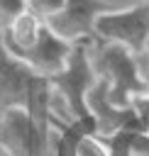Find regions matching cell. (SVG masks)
<instances>
[{
    "mask_svg": "<svg viewBox=\"0 0 149 156\" xmlns=\"http://www.w3.org/2000/svg\"><path fill=\"white\" fill-rule=\"evenodd\" d=\"M44 24H46V22H42L37 15L24 12V15H22L20 20H15L7 29H0V32H2V41H5L7 51H10L12 56H20V54L29 51V49L37 44V39L42 37Z\"/></svg>",
    "mask_w": 149,
    "mask_h": 156,
    "instance_id": "8",
    "label": "cell"
},
{
    "mask_svg": "<svg viewBox=\"0 0 149 156\" xmlns=\"http://www.w3.org/2000/svg\"><path fill=\"white\" fill-rule=\"evenodd\" d=\"M107 10H112L110 0H68L64 15H59L56 20H51L46 24L64 39L78 41L85 37H93L95 20Z\"/></svg>",
    "mask_w": 149,
    "mask_h": 156,
    "instance_id": "6",
    "label": "cell"
},
{
    "mask_svg": "<svg viewBox=\"0 0 149 156\" xmlns=\"http://www.w3.org/2000/svg\"><path fill=\"white\" fill-rule=\"evenodd\" d=\"M24 12H29L27 0H0V29H7Z\"/></svg>",
    "mask_w": 149,
    "mask_h": 156,
    "instance_id": "11",
    "label": "cell"
},
{
    "mask_svg": "<svg viewBox=\"0 0 149 156\" xmlns=\"http://www.w3.org/2000/svg\"><path fill=\"white\" fill-rule=\"evenodd\" d=\"M144 58H147V63H144V68H142V73H144V78H147V83H149V44H147V49H144V54H142Z\"/></svg>",
    "mask_w": 149,
    "mask_h": 156,
    "instance_id": "13",
    "label": "cell"
},
{
    "mask_svg": "<svg viewBox=\"0 0 149 156\" xmlns=\"http://www.w3.org/2000/svg\"><path fill=\"white\" fill-rule=\"evenodd\" d=\"M73 44H76V41L64 39V37L56 34L49 24H44L42 37L37 39V44H34L29 51H24V54H20V56H15V58L24 61L32 71H37V73H42V76L49 78V76H54V73H59V71L66 68L68 56H71V51H73Z\"/></svg>",
    "mask_w": 149,
    "mask_h": 156,
    "instance_id": "5",
    "label": "cell"
},
{
    "mask_svg": "<svg viewBox=\"0 0 149 156\" xmlns=\"http://www.w3.org/2000/svg\"><path fill=\"white\" fill-rule=\"evenodd\" d=\"M90 39L93 37H85L73 44V51L68 56L66 68L49 76V83H51L54 95L61 98V102L66 105V110L71 115L68 122H78L98 134L95 117L88 110V93L98 80L95 68H93V58H90Z\"/></svg>",
    "mask_w": 149,
    "mask_h": 156,
    "instance_id": "2",
    "label": "cell"
},
{
    "mask_svg": "<svg viewBox=\"0 0 149 156\" xmlns=\"http://www.w3.org/2000/svg\"><path fill=\"white\" fill-rule=\"evenodd\" d=\"M73 156H110V151H107V144L98 134H85L76 141Z\"/></svg>",
    "mask_w": 149,
    "mask_h": 156,
    "instance_id": "10",
    "label": "cell"
},
{
    "mask_svg": "<svg viewBox=\"0 0 149 156\" xmlns=\"http://www.w3.org/2000/svg\"><path fill=\"white\" fill-rule=\"evenodd\" d=\"M68 0H27V7L32 15H37L42 22H51L59 15H64Z\"/></svg>",
    "mask_w": 149,
    "mask_h": 156,
    "instance_id": "9",
    "label": "cell"
},
{
    "mask_svg": "<svg viewBox=\"0 0 149 156\" xmlns=\"http://www.w3.org/2000/svg\"><path fill=\"white\" fill-rule=\"evenodd\" d=\"M93 37L103 41L120 44L129 49L137 58H142L149 44V5L139 2L125 10H107L93 24Z\"/></svg>",
    "mask_w": 149,
    "mask_h": 156,
    "instance_id": "3",
    "label": "cell"
},
{
    "mask_svg": "<svg viewBox=\"0 0 149 156\" xmlns=\"http://www.w3.org/2000/svg\"><path fill=\"white\" fill-rule=\"evenodd\" d=\"M0 156H7V154H5V151H2V149H0Z\"/></svg>",
    "mask_w": 149,
    "mask_h": 156,
    "instance_id": "14",
    "label": "cell"
},
{
    "mask_svg": "<svg viewBox=\"0 0 149 156\" xmlns=\"http://www.w3.org/2000/svg\"><path fill=\"white\" fill-rule=\"evenodd\" d=\"M42 80V73L32 71L24 61L15 58L0 32V110L5 107H27L37 83Z\"/></svg>",
    "mask_w": 149,
    "mask_h": 156,
    "instance_id": "4",
    "label": "cell"
},
{
    "mask_svg": "<svg viewBox=\"0 0 149 156\" xmlns=\"http://www.w3.org/2000/svg\"><path fill=\"white\" fill-rule=\"evenodd\" d=\"M129 107L134 110V117H137V124H139V129L149 134V93H144V95H137V98L132 100V105H129Z\"/></svg>",
    "mask_w": 149,
    "mask_h": 156,
    "instance_id": "12",
    "label": "cell"
},
{
    "mask_svg": "<svg viewBox=\"0 0 149 156\" xmlns=\"http://www.w3.org/2000/svg\"><path fill=\"white\" fill-rule=\"evenodd\" d=\"M88 110H90V115L95 117L98 136H110V134H115V132H120V129L139 127L132 107H115V105L110 102L107 83H105L103 78H98L95 85H93L90 93H88Z\"/></svg>",
    "mask_w": 149,
    "mask_h": 156,
    "instance_id": "7",
    "label": "cell"
},
{
    "mask_svg": "<svg viewBox=\"0 0 149 156\" xmlns=\"http://www.w3.org/2000/svg\"><path fill=\"white\" fill-rule=\"evenodd\" d=\"M144 2H147V5H149V0H144Z\"/></svg>",
    "mask_w": 149,
    "mask_h": 156,
    "instance_id": "15",
    "label": "cell"
},
{
    "mask_svg": "<svg viewBox=\"0 0 149 156\" xmlns=\"http://www.w3.org/2000/svg\"><path fill=\"white\" fill-rule=\"evenodd\" d=\"M90 58L95 76L107 83V95L115 107H129L137 95L149 93V83L142 73L139 58L129 49L93 37Z\"/></svg>",
    "mask_w": 149,
    "mask_h": 156,
    "instance_id": "1",
    "label": "cell"
}]
</instances>
